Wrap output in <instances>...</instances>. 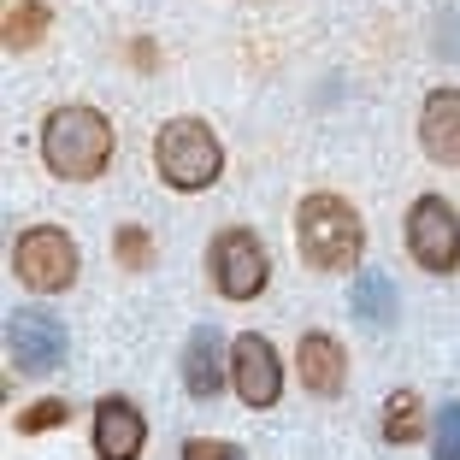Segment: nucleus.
<instances>
[{
    "instance_id": "f257e3e1",
    "label": "nucleus",
    "mask_w": 460,
    "mask_h": 460,
    "mask_svg": "<svg viewBox=\"0 0 460 460\" xmlns=\"http://www.w3.org/2000/svg\"><path fill=\"white\" fill-rule=\"evenodd\" d=\"M41 165H48L54 177H66V183L101 177L112 165V124H107V112L83 107V101L54 107L48 124H41Z\"/></svg>"
},
{
    "instance_id": "f03ea898",
    "label": "nucleus",
    "mask_w": 460,
    "mask_h": 460,
    "mask_svg": "<svg viewBox=\"0 0 460 460\" xmlns=\"http://www.w3.org/2000/svg\"><path fill=\"white\" fill-rule=\"evenodd\" d=\"M296 248L313 271H349L366 248V225L342 195H307L296 207Z\"/></svg>"
},
{
    "instance_id": "7ed1b4c3",
    "label": "nucleus",
    "mask_w": 460,
    "mask_h": 460,
    "mask_svg": "<svg viewBox=\"0 0 460 460\" xmlns=\"http://www.w3.org/2000/svg\"><path fill=\"white\" fill-rule=\"evenodd\" d=\"M154 165H160V177L172 183L177 195H195V190H207V183H218V172H225V148H218L213 124L165 119L160 136H154Z\"/></svg>"
},
{
    "instance_id": "20e7f679",
    "label": "nucleus",
    "mask_w": 460,
    "mask_h": 460,
    "mask_svg": "<svg viewBox=\"0 0 460 460\" xmlns=\"http://www.w3.org/2000/svg\"><path fill=\"white\" fill-rule=\"evenodd\" d=\"M207 278H213V289L225 301H254L260 289L271 284V260H266V243H260L254 230L230 225L213 236V248H207Z\"/></svg>"
},
{
    "instance_id": "39448f33",
    "label": "nucleus",
    "mask_w": 460,
    "mask_h": 460,
    "mask_svg": "<svg viewBox=\"0 0 460 460\" xmlns=\"http://www.w3.org/2000/svg\"><path fill=\"white\" fill-rule=\"evenodd\" d=\"M13 278L36 296H59L77 278V243L59 225H30L13 243Z\"/></svg>"
},
{
    "instance_id": "423d86ee",
    "label": "nucleus",
    "mask_w": 460,
    "mask_h": 460,
    "mask_svg": "<svg viewBox=\"0 0 460 460\" xmlns=\"http://www.w3.org/2000/svg\"><path fill=\"white\" fill-rule=\"evenodd\" d=\"M407 254L420 260V271H460V213L443 195H420L407 207Z\"/></svg>"
},
{
    "instance_id": "0eeeda50",
    "label": "nucleus",
    "mask_w": 460,
    "mask_h": 460,
    "mask_svg": "<svg viewBox=\"0 0 460 460\" xmlns=\"http://www.w3.org/2000/svg\"><path fill=\"white\" fill-rule=\"evenodd\" d=\"M230 384H236L243 407H271L284 395V360H278L271 337L243 331V337L230 342Z\"/></svg>"
},
{
    "instance_id": "6e6552de",
    "label": "nucleus",
    "mask_w": 460,
    "mask_h": 460,
    "mask_svg": "<svg viewBox=\"0 0 460 460\" xmlns=\"http://www.w3.org/2000/svg\"><path fill=\"white\" fill-rule=\"evenodd\" d=\"M6 354H13L18 372H36L41 378V372H54L66 360V325L41 307H18L6 319Z\"/></svg>"
},
{
    "instance_id": "1a4fd4ad",
    "label": "nucleus",
    "mask_w": 460,
    "mask_h": 460,
    "mask_svg": "<svg viewBox=\"0 0 460 460\" xmlns=\"http://www.w3.org/2000/svg\"><path fill=\"white\" fill-rule=\"evenodd\" d=\"M142 443H148V420L136 413V402L107 395V402L95 407V455L101 460H136Z\"/></svg>"
},
{
    "instance_id": "9d476101",
    "label": "nucleus",
    "mask_w": 460,
    "mask_h": 460,
    "mask_svg": "<svg viewBox=\"0 0 460 460\" xmlns=\"http://www.w3.org/2000/svg\"><path fill=\"white\" fill-rule=\"evenodd\" d=\"M296 372H301V384H307V395H342V384H349V354H342V342L325 337V331H301Z\"/></svg>"
},
{
    "instance_id": "9b49d317",
    "label": "nucleus",
    "mask_w": 460,
    "mask_h": 460,
    "mask_svg": "<svg viewBox=\"0 0 460 460\" xmlns=\"http://www.w3.org/2000/svg\"><path fill=\"white\" fill-rule=\"evenodd\" d=\"M420 142L437 165H460V89H431V95H425Z\"/></svg>"
},
{
    "instance_id": "f8f14e48",
    "label": "nucleus",
    "mask_w": 460,
    "mask_h": 460,
    "mask_svg": "<svg viewBox=\"0 0 460 460\" xmlns=\"http://www.w3.org/2000/svg\"><path fill=\"white\" fill-rule=\"evenodd\" d=\"M183 390H190L195 402H213V395L225 390V337H218L213 325H201L190 337V349H183Z\"/></svg>"
},
{
    "instance_id": "ddd939ff",
    "label": "nucleus",
    "mask_w": 460,
    "mask_h": 460,
    "mask_svg": "<svg viewBox=\"0 0 460 460\" xmlns=\"http://www.w3.org/2000/svg\"><path fill=\"white\" fill-rule=\"evenodd\" d=\"M354 319H366V325H395L402 319V296H395L390 271H360L354 278Z\"/></svg>"
},
{
    "instance_id": "4468645a",
    "label": "nucleus",
    "mask_w": 460,
    "mask_h": 460,
    "mask_svg": "<svg viewBox=\"0 0 460 460\" xmlns=\"http://www.w3.org/2000/svg\"><path fill=\"white\" fill-rule=\"evenodd\" d=\"M425 437V407L413 390H395L390 402H384V443L407 448V443H420Z\"/></svg>"
},
{
    "instance_id": "2eb2a0df",
    "label": "nucleus",
    "mask_w": 460,
    "mask_h": 460,
    "mask_svg": "<svg viewBox=\"0 0 460 460\" xmlns=\"http://www.w3.org/2000/svg\"><path fill=\"white\" fill-rule=\"evenodd\" d=\"M48 36V6L41 0H13L6 6V48H36V41Z\"/></svg>"
},
{
    "instance_id": "dca6fc26",
    "label": "nucleus",
    "mask_w": 460,
    "mask_h": 460,
    "mask_svg": "<svg viewBox=\"0 0 460 460\" xmlns=\"http://www.w3.org/2000/svg\"><path fill=\"white\" fill-rule=\"evenodd\" d=\"M112 254H119L124 271H148L154 266V236L142 225H119V243H112Z\"/></svg>"
},
{
    "instance_id": "f3484780",
    "label": "nucleus",
    "mask_w": 460,
    "mask_h": 460,
    "mask_svg": "<svg viewBox=\"0 0 460 460\" xmlns=\"http://www.w3.org/2000/svg\"><path fill=\"white\" fill-rule=\"evenodd\" d=\"M431 460H460V407L448 402L431 425Z\"/></svg>"
},
{
    "instance_id": "a211bd4d",
    "label": "nucleus",
    "mask_w": 460,
    "mask_h": 460,
    "mask_svg": "<svg viewBox=\"0 0 460 460\" xmlns=\"http://www.w3.org/2000/svg\"><path fill=\"white\" fill-rule=\"evenodd\" d=\"M66 413H71V407L48 395V402H36V407H24V413H18V431H54V425H66Z\"/></svg>"
},
{
    "instance_id": "6ab92c4d",
    "label": "nucleus",
    "mask_w": 460,
    "mask_h": 460,
    "mask_svg": "<svg viewBox=\"0 0 460 460\" xmlns=\"http://www.w3.org/2000/svg\"><path fill=\"white\" fill-rule=\"evenodd\" d=\"M183 460H243V448L213 443V437H190V443H183Z\"/></svg>"
},
{
    "instance_id": "aec40b11",
    "label": "nucleus",
    "mask_w": 460,
    "mask_h": 460,
    "mask_svg": "<svg viewBox=\"0 0 460 460\" xmlns=\"http://www.w3.org/2000/svg\"><path fill=\"white\" fill-rule=\"evenodd\" d=\"M130 59H136L142 71H148V66H154V41H136V48H130Z\"/></svg>"
}]
</instances>
